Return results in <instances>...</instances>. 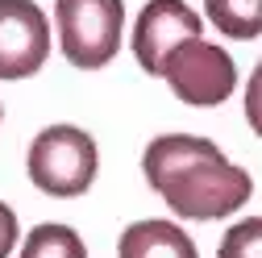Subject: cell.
Here are the masks:
<instances>
[{
	"instance_id": "6da1fadb",
	"label": "cell",
	"mask_w": 262,
	"mask_h": 258,
	"mask_svg": "<svg viewBox=\"0 0 262 258\" xmlns=\"http://www.w3.org/2000/svg\"><path fill=\"white\" fill-rule=\"evenodd\" d=\"M142 171L146 183L183 221L229 217L254 191V179L242 167H233L208 138H191V134L154 138L142 154Z\"/></svg>"
},
{
	"instance_id": "7a4b0ae2",
	"label": "cell",
	"mask_w": 262,
	"mask_h": 258,
	"mask_svg": "<svg viewBox=\"0 0 262 258\" xmlns=\"http://www.w3.org/2000/svg\"><path fill=\"white\" fill-rule=\"evenodd\" d=\"M29 179L38 191L54 200H75L96 183V167H100V154L88 129L79 125H50L29 142Z\"/></svg>"
},
{
	"instance_id": "3957f363",
	"label": "cell",
	"mask_w": 262,
	"mask_h": 258,
	"mask_svg": "<svg viewBox=\"0 0 262 258\" xmlns=\"http://www.w3.org/2000/svg\"><path fill=\"white\" fill-rule=\"evenodd\" d=\"M62 58L79 71L108 67L121 50L125 5L121 0H58L54 5Z\"/></svg>"
},
{
	"instance_id": "277c9868",
	"label": "cell",
	"mask_w": 262,
	"mask_h": 258,
	"mask_svg": "<svg viewBox=\"0 0 262 258\" xmlns=\"http://www.w3.org/2000/svg\"><path fill=\"white\" fill-rule=\"evenodd\" d=\"M158 79H167V88L179 96L183 104L195 109H216L225 104L237 88V67L216 42L187 38L179 42L158 67Z\"/></svg>"
},
{
	"instance_id": "5b68a950",
	"label": "cell",
	"mask_w": 262,
	"mask_h": 258,
	"mask_svg": "<svg viewBox=\"0 0 262 258\" xmlns=\"http://www.w3.org/2000/svg\"><path fill=\"white\" fill-rule=\"evenodd\" d=\"M50 21L34 0H0V79H29L46 67Z\"/></svg>"
},
{
	"instance_id": "8992f818",
	"label": "cell",
	"mask_w": 262,
	"mask_h": 258,
	"mask_svg": "<svg viewBox=\"0 0 262 258\" xmlns=\"http://www.w3.org/2000/svg\"><path fill=\"white\" fill-rule=\"evenodd\" d=\"M187 38H200V13L195 9H187L183 0H150V5H142L138 25H134V54L146 75H158L162 58Z\"/></svg>"
},
{
	"instance_id": "52a82bcc",
	"label": "cell",
	"mask_w": 262,
	"mask_h": 258,
	"mask_svg": "<svg viewBox=\"0 0 262 258\" xmlns=\"http://www.w3.org/2000/svg\"><path fill=\"white\" fill-rule=\"evenodd\" d=\"M117 258H200V254L175 221H134L121 233Z\"/></svg>"
},
{
	"instance_id": "ba28073f",
	"label": "cell",
	"mask_w": 262,
	"mask_h": 258,
	"mask_svg": "<svg viewBox=\"0 0 262 258\" xmlns=\"http://www.w3.org/2000/svg\"><path fill=\"white\" fill-rule=\"evenodd\" d=\"M208 21L225 38H258L262 34V0H204Z\"/></svg>"
},
{
	"instance_id": "9c48e42d",
	"label": "cell",
	"mask_w": 262,
	"mask_h": 258,
	"mask_svg": "<svg viewBox=\"0 0 262 258\" xmlns=\"http://www.w3.org/2000/svg\"><path fill=\"white\" fill-rule=\"evenodd\" d=\"M21 258H88V246L71 225H38L25 238Z\"/></svg>"
},
{
	"instance_id": "30bf717a",
	"label": "cell",
	"mask_w": 262,
	"mask_h": 258,
	"mask_svg": "<svg viewBox=\"0 0 262 258\" xmlns=\"http://www.w3.org/2000/svg\"><path fill=\"white\" fill-rule=\"evenodd\" d=\"M216 258H262V217H246L237 225H229Z\"/></svg>"
},
{
	"instance_id": "8fae6325",
	"label": "cell",
	"mask_w": 262,
	"mask_h": 258,
	"mask_svg": "<svg viewBox=\"0 0 262 258\" xmlns=\"http://www.w3.org/2000/svg\"><path fill=\"white\" fill-rule=\"evenodd\" d=\"M246 121H250L254 134L262 138V58H258V67H254L250 83H246Z\"/></svg>"
},
{
	"instance_id": "7c38bea8",
	"label": "cell",
	"mask_w": 262,
	"mask_h": 258,
	"mask_svg": "<svg viewBox=\"0 0 262 258\" xmlns=\"http://www.w3.org/2000/svg\"><path fill=\"white\" fill-rule=\"evenodd\" d=\"M17 212L5 204V200H0V258H9L13 254V246H17Z\"/></svg>"
},
{
	"instance_id": "4fadbf2b",
	"label": "cell",
	"mask_w": 262,
	"mask_h": 258,
	"mask_svg": "<svg viewBox=\"0 0 262 258\" xmlns=\"http://www.w3.org/2000/svg\"><path fill=\"white\" fill-rule=\"evenodd\" d=\"M0 113H5V109H0Z\"/></svg>"
}]
</instances>
